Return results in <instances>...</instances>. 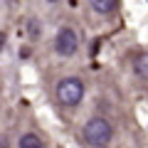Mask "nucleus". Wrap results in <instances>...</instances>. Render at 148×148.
I'll list each match as a JSON object with an SVG mask.
<instances>
[{"mask_svg": "<svg viewBox=\"0 0 148 148\" xmlns=\"http://www.w3.org/2000/svg\"><path fill=\"white\" fill-rule=\"evenodd\" d=\"M82 136H84V143L91 148H106L111 143V136H114V126H111L106 119L94 116L84 123L82 128Z\"/></svg>", "mask_w": 148, "mask_h": 148, "instance_id": "nucleus-1", "label": "nucleus"}, {"mask_svg": "<svg viewBox=\"0 0 148 148\" xmlns=\"http://www.w3.org/2000/svg\"><path fill=\"white\" fill-rule=\"evenodd\" d=\"M84 99V84L77 77H64L57 84V101L64 106H77Z\"/></svg>", "mask_w": 148, "mask_h": 148, "instance_id": "nucleus-2", "label": "nucleus"}, {"mask_svg": "<svg viewBox=\"0 0 148 148\" xmlns=\"http://www.w3.org/2000/svg\"><path fill=\"white\" fill-rule=\"evenodd\" d=\"M79 49V35L74 27H62L54 35V52L59 57H74Z\"/></svg>", "mask_w": 148, "mask_h": 148, "instance_id": "nucleus-3", "label": "nucleus"}, {"mask_svg": "<svg viewBox=\"0 0 148 148\" xmlns=\"http://www.w3.org/2000/svg\"><path fill=\"white\" fill-rule=\"evenodd\" d=\"M133 69H136V74L141 77V79H148V52L136 54V59H133Z\"/></svg>", "mask_w": 148, "mask_h": 148, "instance_id": "nucleus-4", "label": "nucleus"}, {"mask_svg": "<svg viewBox=\"0 0 148 148\" xmlns=\"http://www.w3.org/2000/svg\"><path fill=\"white\" fill-rule=\"evenodd\" d=\"M91 10L99 12V15H109V12L116 10V3L114 0H91Z\"/></svg>", "mask_w": 148, "mask_h": 148, "instance_id": "nucleus-5", "label": "nucleus"}, {"mask_svg": "<svg viewBox=\"0 0 148 148\" xmlns=\"http://www.w3.org/2000/svg\"><path fill=\"white\" fill-rule=\"evenodd\" d=\"M17 148H45V146H42V141H40L37 133H22Z\"/></svg>", "mask_w": 148, "mask_h": 148, "instance_id": "nucleus-6", "label": "nucleus"}, {"mask_svg": "<svg viewBox=\"0 0 148 148\" xmlns=\"http://www.w3.org/2000/svg\"><path fill=\"white\" fill-rule=\"evenodd\" d=\"M27 30H30L27 35H30L32 40H37V37H40V22H37V20H30V25H27Z\"/></svg>", "mask_w": 148, "mask_h": 148, "instance_id": "nucleus-7", "label": "nucleus"}, {"mask_svg": "<svg viewBox=\"0 0 148 148\" xmlns=\"http://www.w3.org/2000/svg\"><path fill=\"white\" fill-rule=\"evenodd\" d=\"M5 40H8L5 32H0V52H3V47H5Z\"/></svg>", "mask_w": 148, "mask_h": 148, "instance_id": "nucleus-8", "label": "nucleus"}]
</instances>
